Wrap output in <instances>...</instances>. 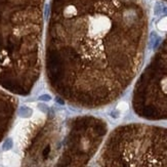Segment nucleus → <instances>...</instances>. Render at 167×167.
I'll use <instances>...</instances> for the list:
<instances>
[{
    "instance_id": "nucleus-1",
    "label": "nucleus",
    "mask_w": 167,
    "mask_h": 167,
    "mask_svg": "<svg viewBox=\"0 0 167 167\" xmlns=\"http://www.w3.org/2000/svg\"><path fill=\"white\" fill-rule=\"evenodd\" d=\"M100 167H167V128L118 127L106 143Z\"/></svg>"
},
{
    "instance_id": "nucleus-2",
    "label": "nucleus",
    "mask_w": 167,
    "mask_h": 167,
    "mask_svg": "<svg viewBox=\"0 0 167 167\" xmlns=\"http://www.w3.org/2000/svg\"><path fill=\"white\" fill-rule=\"evenodd\" d=\"M32 113H33V110L27 106H22V107H20V109H19V115L23 118L30 117V116L32 115Z\"/></svg>"
},
{
    "instance_id": "nucleus-3",
    "label": "nucleus",
    "mask_w": 167,
    "mask_h": 167,
    "mask_svg": "<svg viewBox=\"0 0 167 167\" xmlns=\"http://www.w3.org/2000/svg\"><path fill=\"white\" fill-rule=\"evenodd\" d=\"M12 146H13L12 139H6L4 141V143H3V145H2V149L4 151H8V150H10L11 148H12Z\"/></svg>"
},
{
    "instance_id": "nucleus-4",
    "label": "nucleus",
    "mask_w": 167,
    "mask_h": 167,
    "mask_svg": "<svg viewBox=\"0 0 167 167\" xmlns=\"http://www.w3.org/2000/svg\"><path fill=\"white\" fill-rule=\"evenodd\" d=\"M163 9H164V6H163L162 3L157 2L156 4H155V7H154L155 15H161V13H163Z\"/></svg>"
},
{
    "instance_id": "nucleus-5",
    "label": "nucleus",
    "mask_w": 167,
    "mask_h": 167,
    "mask_svg": "<svg viewBox=\"0 0 167 167\" xmlns=\"http://www.w3.org/2000/svg\"><path fill=\"white\" fill-rule=\"evenodd\" d=\"M158 28L163 31L167 30V17H164L160 21V23L158 24Z\"/></svg>"
},
{
    "instance_id": "nucleus-6",
    "label": "nucleus",
    "mask_w": 167,
    "mask_h": 167,
    "mask_svg": "<svg viewBox=\"0 0 167 167\" xmlns=\"http://www.w3.org/2000/svg\"><path fill=\"white\" fill-rule=\"evenodd\" d=\"M38 100H41V102H49V100H51V96H50L49 94H42V96H39Z\"/></svg>"
},
{
    "instance_id": "nucleus-7",
    "label": "nucleus",
    "mask_w": 167,
    "mask_h": 167,
    "mask_svg": "<svg viewBox=\"0 0 167 167\" xmlns=\"http://www.w3.org/2000/svg\"><path fill=\"white\" fill-rule=\"evenodd\" d=\"M49 11H50L49 5L46 4V5H45V8H44V17H45L46 20H47L48 17H49Z\"/></svg>"
},
{
    "instance_id": "nucleus-8",
    "label": "nucleus",
    "mask_w": 167,
    "mask_h": 167,
    "mask_svg": "<svg viewBox=\"0 0 167 167\" xmlns=\"http://www.w3.org/2000/svg\"><path fill=\"white\" fill-rule=\"evenodd\" d=\"M111 116L113 118H118L119 117V112H118V111H113V112L111 113Z\"/></svg>"
},
{
    "instance_id": "nucleus-9",
    "label": "nucleus",
    "mask_w": 167,
    "mask_h": 167,
    "mask_svg": "<svg viewBox=\"0 0 167 167\" xmlns=\"http://www.w3.org/2000/svg\"><path fill=\"white\" fill-rule=\"evenodd\" d=\"M57 102L59 103L60 105H64V100H61V98H57Z\"/></svg>"
},
{
    "instance_id": "nucleus-10",
    "label": "nucleus",
    "mask_w": 167,
    "mask_h": 167,
    "mask_svg": "<svg viewBox=\"0 0 167 167\" xmlns=\"http://www.w3.org/2000/svg\"><path fill=\"white\" fill-rule=\"evenodd\" d=\"M163 13L167 15V7H164V9H163Z\"/></svg>"
}]
</instances>
